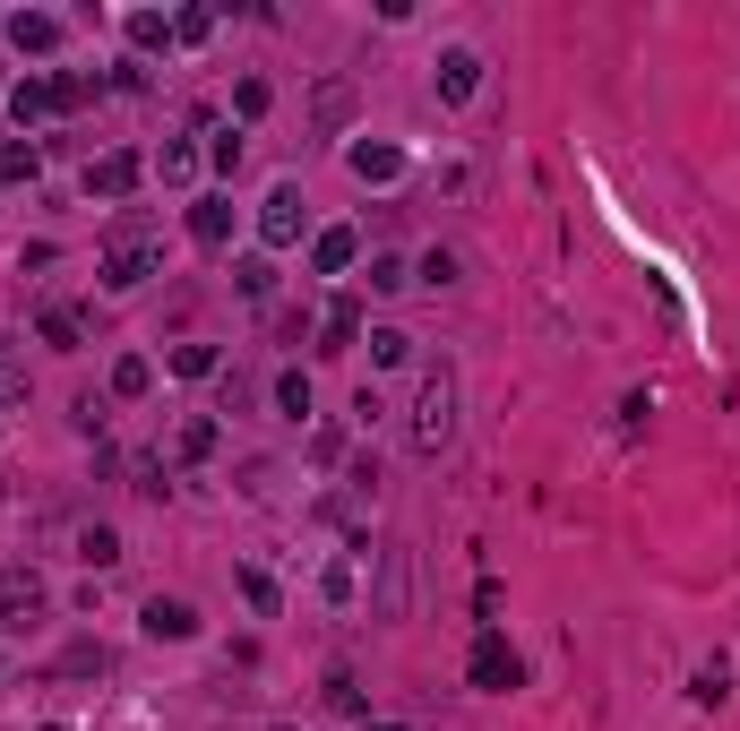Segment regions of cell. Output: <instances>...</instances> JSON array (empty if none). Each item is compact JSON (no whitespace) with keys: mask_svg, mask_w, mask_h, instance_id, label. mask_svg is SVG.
Instances as JSON below:
<instances>
[{"mask_svg":"<svg viewBox=\"0 0 740 731\" xmlns=\"http://www.w3.org/2000/svg\"><path fill=\"white\" fill-rule=\"evenodd\" d=\"M146 637H173V645H181V637H199V611L181 603V594H155V603H146Z\"/></svg>","mask_w":740,"mask_h":731,"instance_id":"cell-8","label":"cell"},{"mask_svg":"<svg viewBox=\"0 0 740 731\" xmlns=\"http://www.w3.org/2000/svg\"><path fill=\"white\" fill-rule=\"evenodd\" d=\"M405 439H413V457H448V448H457V370L448 362L422 370L413 413H405Z\"/></svg>","mask_w":740,"mask_h":731,"instance_id":"cell-1","label":"cell"},{"mask_svg":"<svg viewBox=\"0 0 740 731\" xmlns=\"http://www.w3.org/2000/svg\"><path fill=\"white\" fill-rule=\"evenodd\" d=\"M465 680H474L483 697H508V689H525V663H516V645H508L499 628H483L474 654H465Z\"/></svg>","mask_w":740,"mask_h":731,"instance_id":"cell-2","label":"cell"},{"mask_svg":"<svg viewBox=\"0 0 740 731\" xmlns=\"http://www.w3.org/2000/svg\"><path fill=\"white\" fill-rule=\"evenodd\" d=\"M310 267H319V275L354 267V233H319V249H310Z\"/></svg>","mask_w":740,"mask_h":731,"instance_id":"cell-19","label":"cell"},{"mask_svg":"<svg viewBox=\"0 0 740 731\" xmlns=\"http://www.w3.org/2000/svg\"><path fill=\"white\" fill-rule=\"evenodd\" d=\"M173 370H190V379H207V370H216V345H181V354H173Z\"/></svg>","mask_w":740,"mask_h":731,"instance_id":"cell-30","label":"cell"},{"mask_svg":"<svg viewBox=\"0 0 740 731\" xmlns=\"http://www.w3.org/2000/svg\"><path fill=\"white\" fill-rule=\"evenodd\" d=\"M146 387H155V362L146 354H122L113 362V396H146Z\"/></svg>","mask_w":740,"mask_h":731,"instance_id":"cell-14","label":"cell"},{"mask_svg":"<svg viewBox=\"0 0 740 731\" xmlns=\"http://www.w3.org/2000/svg\"><path fill=\"white\" fill-rule=\"evenodd\" d=\"M9 43L17 52H61V17H43V9L35 17H9Z\"/></svg>","mask_w":740,"mask_h":731,"instance_id":"cell-10","label":"cell"},{"mask_svg":"<svg viewBox=\"0 0 740 731\" xmlns=\"http://www.w3.org/2000/svg\"><path fill=\"white\" fill-rule=\"evenodd\" d=\"M129 181H138V155H104V164H87V190H95V198H122Z\"/></svg>","mask_w":740,"mask_h":731,"instance_id":"cell-11","label":"cell"},{"mask_svg":"<svg viewBox=\"0 0 740 731\" xmlns=\"http://www.w3.org/2000/svg\"><path fill=\"white\" fill-rule=\"evenodd\" d=\"M413 284H457V258H448V249H431V258H422V275H413Z\"/></svg>","mask_w":740,"mask_h":731,"instance_id":"cell-31","label":"cell"},{"mask_svg":"<svg viewBox=\"0 0 740 731\" xmlns=\"http://www.w3.org/2000/svg\"><path fill=\"white\" fill-rule=\"evenodd\" d=\"M354 172H362V181H396L405 155H396V146H354Z\"/></svg>","mask_w":740,"mask_h":731,"instance_id":"cell-15","label":"cell"},{"mask_svg":"<svg viewBox=\"0 0 740 731\" xmlns=\"http://www.w3.org/2000/svg\"><path fill=\"white\" fill-rule=\"evenodd\" d=\"M35 328H43V345H52V354H78V310H61V302H52Z\"/></svg>","mask_w":740,"mask_h":731,"instance_id":"cell-12","label":"cell"},{"mask_svg":"<svg viewBox=\"0 0 740 731\" xmlns=\"http://www.w3.org/2000/svg\"><path fill=\"white\" fill-rule=\"evenodd\" d=\"M35 113H52V78H26L17 87V121H35Z\"/></svg>","mask_w":740,"mask_h":731,"instance_id":"cell-26","label":"cell"},{"mask_svg":"<svg viewBox=\"0 0 740 731\" xmlns=\"http://www.w3.org/2000/svg\"><path fill=\"white\" fill-rule=\"evenodd\" d=\"M190 242H199V249L233 242V198H199V207H190Z\"/></svg>","mask_w":740,"mask_h":731,"instance_id":"cell-7","label":"cell"},{"mask_svg":"<svg viewBox=\"0 0 740 731\" xmlns=\"http://www.w3.org/2000/svg\"><path fill=\"white\" fill-rule=\"evenodd\" d=\"M43 577L35 568H0V628H26V619H43Z\"/></svg>","mask_w":740,"mask_h":731,"instance_id":"cell-4","label":"cell"},{"mask_svg":"<svg viewBox=\"0 0 740 731\" xmlns=\"http://www.w3.org/2000/svg\"><path fill=\"white\" fill-rule=\"evenodd\" d=\"M354 336H362V310L336 302V310H328V345H354Z\"/></svg>","mask_w":740,"mask_h":731,"instance_id":"cell-28","label":"cell"},{"mask_svg":"<svg viewBox=\"0 0 740 731\" xmlns=\"http://www.w3.org/2000/svg\"><path fill=\"white\" fill-rule=\"evenodd\" d=\"M405 284H413V267H405L396 249H379V258H370V293H405Z\"/></svg>","mask_w":740,"mask_h":731,"instance_id":"cell-16","label":"cell"},{"mask_svg":"<svg viewBox=\"0 0 740 731\" xmlns=\"http://www.w3.org/2000/svg\"><path fill=\"white\" fill-rule=\"evenodd\" d=\"M379 619H405V551H379Z\"/></svg>","mask_w":740,"mask_h":731,"instance_id":"cell-9","label":"cell"},{"mask_svg":"<svg viewBox=\"0 0 740 731\" xmlns=\"http://www.w3.org/2000/svg\"><path fill=\"white\" fill-rule=\"evenodd\" d=\"M689 697H698V706H724V697H732V671H724V663H706V671L689 680Z\"/></svg>","mask_w":740,"mask_h":731,"instance_id":"cell-21","label":"cell"},{"mask_svg":"<svg viewBox=\"0 0 740 731\" xmlns=\"http://www.w3.org/2000/svg\"><path fill=\"white\" fill-rule=\"evenodd\" d=\"M370 362H379V370L413 362V336H405V328H379V336H370Z\"/></svg>","mask_w":740,"mask_h":731,"instance_id":"cell-18","label":"cell"},{"mask_svg":"<svg viewBox=\"0 0 740 731\" xmlns=\"http://www.w3.org/2000/svg\"><path fill=\"white\" fill-rule=\"evenodd\" d=\"M276 413H284V422H302V413H310V379H302V370H284V379H276Z\"/></svg>","mask_w":740,"mask_h":731,"instance_id":"cell-17","label":"cell"},{"mask_svg":"<svg viewBox=\"0 0 740 731\" xmlns=\"http://www.w3.org/2000/svg\"><path fill=\"white\" fill-rule=\"evenodd\" d=\"M258 233H267L276 249L302 233V190H293V181H276V190H267V216H258Z\"/></svg>","mask_w":740,"mask_h":731,"instance_id":"cell-6","label":"cell"},{"mask_svg":"<svg viewBox=\"0 0 740 731\" xmlns=\"http://www.w3.org/2000/svg\"><path fill=\"white\" fill-rule=\"evenodd\" d=\"M129 43H173V17H155V9H138V17H129Z\"/></svg>","mask_w":740,"mask_h":731,"instance_id":"cell-25","label":"cell"},{"mask_svg":"<svg viewBox=\"0 0 740 731\" xmlns=\"http://www.w3.org/2000/svg\"><path fill=\"white\" fill-rule=\"evenodd\" d=\"M78 560H87V568H113V560H122V534H113V525H87V534H78Z\"/></svg>","mask_w":740,"mask_h":731,"instance_id":"cell-13","label":"cell"},{"mask_svg":"<svg viewBox=\"0 0 740 731\" xmlns=\"http://www.w3.org/2000/svg\"><path fill=\"white\" fill-rule=\"evenodd\" d=\"M155 172H164V181H173V190H181V181H199V155H190V146H181V138H173V146H164V155H155Z\"/></svg>","mask_w":740,"mask_h":731,"instance_id":"cell-20","label":"cell"},{"mask_svg":"<svg viewBox=\"0 0 740 731\" xmlns=\"http://www.w3.org/2000/svg\"><path fill=\"white\" fill-rule=\"evenodd\" d=\"M233 586H242V594H250V611H276V586H267L258 568H233Z\"/></svg>","mask_w":740,"mask_h":731,"instance_id":"cell-29","label":"cell"},{"mask_svg":"<svg viewBox=\"0 0 740 731\" xmlns=\"http://www.w3.org/2000/svg\"><path fill=\"white\" fill-rule=\"evenodd\" d=\"M233 275H242V293H250V302H267V293H276V258H242Z\"/></svg>","mask_w":740,"mask_h":731,"instance_id":"cell-24","label":"cell"},{"mask_svg":"<svg viewBox=\"0 0 740 731\" xmlns=\"http://www.w3.org/2000/svg\"><path fill=\"white\" fill-rule=\"evenodd\" d=\"M0 405H26V362L9 354V336H0Z\"/></svg>","mask_w":740,"mask_h":731,"instance_id":"cell-23","label":"cell"},{"mask_svg":"<svg viewBox=\"0 0 740 731\" xmlns=\"http://www.w3.org/2000/svg\"><path fill=\"white\" fill-rule=\"evenodd\" d=\"M474 87H483V52H474V43H448V52H439V95L465 104Z\"/></svg>","mask_w":740,"mask_h":731,"instance_id":"cell-5","label":"cell"},{"mask_svg":"<svg viewBox=\"0 0 740 731\" xmlns=\"http://www.w3.org/2000/svg\"><path fill=\"white\" fill-rule=\"evenodd\" d=\"M35 164H43L35 146H0V181H35Z\"/></svg>","mask_w":740,"mask_h":731,"instance_id":"cell-27","label":"cell"},{"mask_svg":"<svg viewBox=\"0 0 740 731\" xmlns=\"http://www.w3.org/2000/svg\"><path fill=\"white\" fill-rule=\"evenodd\" d=\"M345 113H354V87H345V78H328V87H319V129H336Z\"/></svg>","mask_w":740,"mask_h":731,"instance_id":"cell-22","label":"cell"},{"mask_svg":"<svg viewBox=\"0 0 740 731\" xmlns=\"http://www.w3.org/2000/svg\"><path fill=\"white\" fill-rule=\"evenodd\" d=\"M155 258H164V249L146 242V233H122V242L104 249V284H113V293H138V284L155 275Z\"/></svg>","mask_w":740,"mask_h":731,"instance_id":"cell-3","label":"cell"}]
</instances>
